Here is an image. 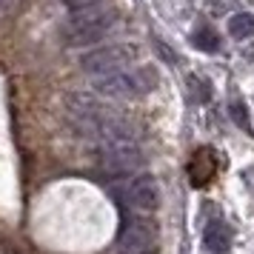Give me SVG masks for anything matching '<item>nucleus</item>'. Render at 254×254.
<instances>
[{"mask_svg":"<svg viewBox=\"0 0 254 254\" xmlns=\"http://www.w3.org/2000/svg\"><path fill=\"white\" fill-rule=\"evenodd\" d=\"M157 86V77L151 69H117L92 77V89L100 97H115V100H131L143 97Z\"/></svg>","mask_w":254,"mask_h":254,"instance_id":"f257e3e1","label":"nucleus"},{"mask_svg":"<svg viewBox=\"0 0 254 254\" xmlns=\"http://www.w3.org/2000/svg\"><path fill=\"white\" fill-rule=\"evenodd\" d=\"M94 163L97 169L109 177H128L143 169L146 154L134 140L117 137V140H100L94 149Z\"/></svg>","mask_w":254,"mask_h":254,"instance_id":"f03ea898","label":"nucleus"},{"mask_svg":"<svg viewBox=\"0 0 254 254\" xmlns=\"http://www.w3.org/2000/svg\"><path fill=\"white\" fill-rule=\"evenodd\" d=\"M115 26V12L97 6V9H86V12H74L63 26V40L69 46H92L100 43Z\"/></svg>","mask_w":254,"mask_h":254,"instance_id":"7ed1b4c3","label":"nucleus"},{"mask_svg":"<svg viewBox=\"0 0 254 254\" xmlns=\"http://www.w3.org/2000/svg\"><path fill=\"white\" fill-rule=\"evenodd\" d=\"M137 58V46L131 43H109V46H97L92 52H83L80 55V69L86 74H106V71H117L126 69L128 63H134Z\"/></svg>","mask_w":254,"mask_h":254,"instance_id":"20e7f679","label":"nucleus"},{"mask_svg":"<svg viewBox=\"0 0 254 254\" xmlns=\"http://www.w3.org/2000/svg\"><path fill=\"white\" fill-rule=\"evenodd\" d=\"M115 197L134 214H151L160 208V186L154 177L149 174H140V177H131L128 183L117 186L115 189Z\"/></svg>","mask_w":254,"mask_h":254,"instance_id":"39448f33","label":"nucleus"},{"mask_svg":"<svg viewBox=\"0 0 254 254\" xmlns=\"http://www.w3.org/2000/svg\"><path fill=\"white\" fill-rule=\"evenodd\" d=\"M229 229L223 226V223H211V226H206V231H203V246H206V252L211 254H226L229 252Z\"/></svg>","mask_w":254,"mask_h":254,"instance_id":"423d86ee","label":"nucleus"},{"mask_svg":"<svg viewBox=\"0 0 254 254\" xmlns=\"http://www.w3.org/2000/svg\"><path fill=\"white\" fill-rule=\"evenodd\" d=\"M229 35L234 40H249V37H254V14L234 12L229 17Z\"/></svg>","mask_w":254,"mask_h":254,"instance_id":"0eeeda50","label":"nucleus"},{"mask_svg":"<svg viewBox=\"0 0 254 254\" xmlns=\"http://www.w3.org/2000/svg\"><path fill=\"white\" fill-rule=\"evenodd\" d=\"M191 43H194V49H200V52H217L220 35L211 26H197L194 32H191Z\"/></svg>","mask_w":254,"mask_h":254,"instance_id":"6e6552de","label":"nucleus"},{"mask_svg":"<svg viewBox=\"0 0 254 254\" xmlns=\"http://www.w3.org/2000/svg\"><path fill=\"white\" fill-rule=\"evenodd\" d=\"M189 89L194 92L197 103H208V100H211V86H208V80H203V77L191 74V77H189Z\"/></svg>","mask_w":254,"mask_h":254,"instance_id":"1a4fd4ad","label":"nucleus"},{"mask_svg":"<svg viewBox=\"0 0 254 254\" xmlns=\"http://www.w3.org/2000/svg\"><path fill=\"white\" fill-rule=\"evenodd\" d=\"M206 12L214 17H223L226 12L234 14V0H206Z\"/></svg>","mask_w":254,"mask_h":254,"instance_id":"9d476101","label":"nucleus"},{"mask_svg":"<svg viewBox=\"0 0 254 254\" xmlns=\"http://www.w3.org/2000/svg\"><path fill=\"white\" fill-rule=\"evenodd\" d=\"M63 6H69L71 12H86V9L106 6V0H63Z\"/></svg>","mask_w":254,"mask_h":254,"instance_id":"9b49d317","label":"nucleus"},{"mask_svg":"<svg viewBox=\"0 0 254 254\" xmlns=\"http://www.w3.org/2000/svg\"><path fill=\"white\" fill-rule=\"evenodd\" d=\"M231 117L240 128H249V117H246V106L243 103H231Z\"/></svg>","mask_w":254,"mask_h":254,"instance_id":"f8f14e48","label":"nucleus"},{"mask_svg":"<svg viewBox=\"0 0 254 254\" xmlns=\"http://www.w3.org/2000/svg\"><path fill=\"white\" fill-rule=\"evenodd\" d=\"M249 3H252V6H254V0H249Z\"/></svg>","mask_w":254,"mask_h":254,"instance_id":"ddd939ff","label":"nucleus"}]
</instances>
